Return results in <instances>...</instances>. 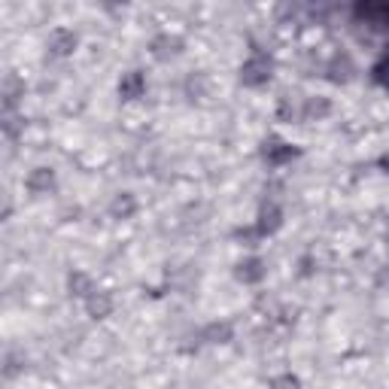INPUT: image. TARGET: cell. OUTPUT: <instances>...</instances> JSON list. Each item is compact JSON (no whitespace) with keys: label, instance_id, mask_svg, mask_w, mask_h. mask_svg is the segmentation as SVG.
Masks as SVG:
<instances>
[{"label":"cell","instance_id":"cell-1","mask_svg":"<svg viewBox=\"0 0 389 389\" xmlns=\"http://www.w3.org/2000/svg\"><path fill=\"white\" fill-rule=\"evenodd\" d=\"M271 70H274V61L264 52H255L246 58V64L241 68V79L246 86H264V82L271 79Z\"/></svg>","mask_w":389,"mask_h":389},{"label":"cell","instance_id":"cell-2","mask_svg":"<svg viewBox=\"0 0 389 389\" xmlns=\"http://www.w3.org/2000/svg\"><path fill=\"white\" fill-rule=\"evenodd\" d=\"M180 49H183V40L180 37H170V34H161L152 40V55L159 58V61H168V58L180 55Z\"/></svg>","mask_w":389,"mask_h":389},{"label":"cell","instance_id":"cell-3","mask_svg":"<svg viewBox=\"0 0 389 389\" xmlns=\"http://www.w3.org/2000/svg\"><path fill=\"white\" fill-rule=\"evenodd\" d=\"M49 49H52V55H70L73 49H77V34H73V31H64V28L52 31Z\"/></svg>","mask_w":389,"mask_h":389},{"label":"cell","instance_id":"cell-4","mask_svg":"<svg viewBox=\"0 0 389 389\" xmlns=\"http://www.w3.org/2000/svg\"><path fill=\"white\" fill-rule=\"evenodd\" d=\"M143 88H146V82H143V77H140L137 70L125 73L122 82H119V95L125 97V101H134V97H140V95H143Z\"/></svg>","mask_w":389,"mask_h":389},{"label":"cell","instance_id":"cell-5","mask_svg":"<svg viewBox=\"0 0 389 389\" xmlns=\"http://www.w3.org/2000/svg\"><path fill=\"white\" fill-rule=\"evenodd\" d=\"M86 310H88V317H95V319H101V317H106V313L113 310V298L106 295V292H95L86 298Z\"/></svg>","mask_w":389,"mask_h":389},{"label":"cell","instance_id":"cell-6","mask_svg":"<svg viewBox=\"0 0 389 389\" xmlns=\"http://www.w3.org/2000/svg\"><path fill=\"white\" fill-rule=\"evenodd\" d=\"M237 277L244 280V283H259V280L264 277V262L262 259H244L241 264H237Z\"/></svg>","mask_w":389,"mask_h":389},{"label":"cell","instance_id":"cell-7","mask_svg":"<svg viewBox=\"0 0 389 389\" xmlns=\"http://www.w3.org/2000/svg\"><path fill=\"white\" fill-rule=\"evenodd\" d=\"M52 186H55V173L49 170V168H37V170L28 177V189H31V192H37V195H40V192H49Z\"/></svg>","mask_w":389,"mask_h":389},{"label":"cell","instance_id":"cell-8","mask_svg":"<svg viewBox=\"0 0 389 389\" xmlns=\"http://www.w3.org/2000/svg\"><path fill=\"white\" fill-rule=\"evenodd\" d=\"M292 155H295V149L289 146V143H283V140H271V146L264 143V159L274 161V164L286 161V159H292Z\"/></svg>","mask_w":389,"mask_h":389},{"label":"cell","instance_id":"cell-9","mask_svg":"<svg viewBox=\"0 0 389 389\" xmlns=\"http://www.w3.org/2000/svg\"><path fill=\"white\" fill-rule=\"evenodd\" d=\"M277 228H280V210L274 204L262 207V213H259V235H271V231H277Z\"/></svg>","mask_w":389,"mask_h":389},{"label":"cell","instance_id":"cell-10","mask_svg":"<svg viewBox=\"0 0 389 389\" xmlns=\"http://www.w3.org/2000/svg\"><path fill=\"white\" fill-rule=\"evenodd\" d=\"M110 210H113V216H119V219H128L131 213L137 210V201H134V198H131L128 192H122V195H116V201H113V207H110Z\"/></svg>","mask_w":389,"mask_h":389},{"label":"cell","instance_id":"cell-11","mask_svg":"<svg viewBox=\"0 0 389 389\" xmlns=\"http://www.w3.org/2000/svg\"><path fill=\"white\" fill-rule=\"evenodd\" d=\"M204 338L210 344H225L228 338H231V326H228V322H213V326H207Z\"/></svg>","mask_w":389,"mask_h":389},{"label":"cell","instance_id":"cell-12","mask_svg":"<svg viewBox=\"0 0 389 389\" xmlns=\"http://www.w3.org/2000/svg\"><path fill=\"white\" fill-rule=\"evenodd\" d=\"M95 292V286H92V280H88L86 274H79V271H77V274H73L70 277V295H79V298H88V295H92Z\"/></svg>","mask_w":389,"mask_h":389},{"label":"cell","instance_id":"cell-13","mask_svg":"<svg viewBox=\"0 0 389 389\" xmlns=\"http://www.w3.org/2000/svg\"><path fill=\"white\" fill-rule=\"evenodd\" d=\"M326 113H328V101H326V97H310L308 106H304V116H308V119H322Z\"/></svg>","mask_w":389,"mask_h":389},{"label":"cell","instance_id":"cell-14","mask_svg":"<svg viewBox=\"0 0 389 389\" xmlns=\"http://www.w3.org/2000/svg\"><path fill=\"white\" fill-rule=\"evenodd\" d=\"M271 389H301V383H298V377L283 374V377H277L274 383H271Z\"/></svg>","mask_w":389,"mask_h":389}]
</instances>
